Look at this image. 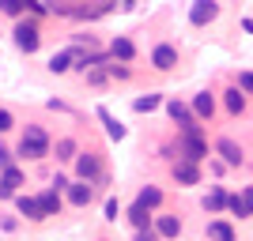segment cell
<instances>
[{
  "label": "cell",
  "mask_w": 253,
  "mask_h": 241,
  "mask_svg": "<svg viewBox=\"0 0 253 241\" xmlns=\"http://www.w3.org/2000/svg\"><path fill=\"white\" fill-rule=\"evenodd\" d=\"M38 42H42V38H38V27H34V23H19V27H15V45H19L23 53H34Z\"/></svg>",
  "instance_id": "cell-3"
},
{
  "label": "cell",
  "mask_w": 253,
  "mask_h": 241,
  "mask_svg": "<svg viewBox=\"0 0 253 241\" xmlns=\"http://www.w3.org/2000/svg\"><path fill=\"white\" fill-rule=\"evenodd\" d=\"M27 8H31V4H23V0H0V11H4V15H23Z\"/></svg>",
  "instance_id": "cell-25"
},
{
  "label": "cell",
  "mask_w": 253,
  "mask_h": 241,
  "mask_svg": "<svg viewBox=\"0 0 253 241\" xmlns=\"http://www.w3.org/2000/svg\"><path fill=\"white\" fill-rule=\"evenodd\" d=\"M106 72H110V75H117V79H125V75H128V68H125V64H106Z\"/></svg>",
  "instance_id": "cell-28"
},
{
  "label": "cell",
  "mask_w": 253,
  "mask_h": 241,
  "mask_svg": "<svg viewBox=\"0 0 253 241\" xmlns=\"http://www.w3.org/2000/svg\"><path fill=\"white\" fill-rule=\"evenodd\" d=\"M151 64H155L159 72H170V68L178 64V49H174V45H155V53H151Z\"/></svg>",
  "instance_id": "cell-7"
},
{
  "label": "cell",
  "mask_w": 253,
  "mask_h": 241,
  "mask_svg": "<svg viewBox=\"0 0 253 241\" xmlns=\"http://www.w3.org/2000/svg\"><path fill=\"white\" fill-rule=\"evenodd\" d=\"M76 173H80V181H87V185H91V181L102 177V166H98L95 155H80V158H76Z\"/></svg>",
  "instance_id": "cell-5"
},
{
  "label": "cell",
  "mask_w": 253,
  "mask_h": 241,
  "mask_svg": "<svg viewBox=\"0 0 253 241\" xmlns=\"http://www.w3.org/2000/svg\"><path fill=\"white\" fill-rule=\"evenodd\" d=\"M38 204H42V215H57V211H61V196L53 189H45L42 196H38Z\"/></svg>",
  "instance_id": "cell-20"
},
{
  "label": "cell",
  "mask_w": 253,
  "mask_h": 241,
  "mask_svg": "<svg viewBox=\"0 0 253 241\" xmlns=\"http://www.w3.org/2000/svg\"><path fill=\"white\" fill-rule=\"evenodd\" d=\"M91 196H95V192H91V185H87V181H76V185H68V200H72L76 207H87V204H91Z\"/></svg>",
  "instance_id": "cell-12"
},
{
  "label": "cell",
  "mask_w": 253,
  "mask_h": 241,
  "mask_svg": "<svg viewBox=\"0 0 253 241\" xmlns=\"http://www.w3.org/2000/svg\"><path fill=\"white\" fill-rule=\"evenodd\" d=\"M68 185H72V181L64 177V173H57V177H53V192H61V189H68Z\"/></svg>",
  "instance_id": "cell-30"
},
{
  "label": "cell",
  "mask_w": 253,
  "mask_h": 241,
  "mask_svg": "<svg viewBox=\"0 0 253 241\" xmlns=\"http://www.w3.org/2000/svg\"><path fill=\"white\" fill-rule=\"evenodd\" d=\"M98 117H102L106 136H110V139H125V125H121V121H117V117L110 113V109H98Z\"/></svg>",
  "instance_id": "cell-14"
},
{
  "label": "cell",
  "mask_w": 253,
  "mask_h": 241,
  "mask_svg": "<svg viewBox=\"0 0 253 241\" xmlns=\"http://www.w3.org/2000/svg\"><path fill=\"white\" fill-rule=\"evenodd\" d=\"M106 219H110V222L117 219V200H106Z\"/></svg>",
  "instance_id": "cell-32"
},
{
  "label": "cell",
  "mask_w": 253,
  "mask_h": 241,
  "mask_svg": "<svg viewBox=\"0 0 253 241\" xmlns=\"http://www.w3.org/2000/svg\"><path fill=\"white\" fill-rule=\"evenodd\" d=\"M215 155L223 158V162H227V166H242V147L234 143V139H215Z\"/></svg>",
  "instance_id": "cell-6"
},
{
  "label": "cell",
  "mask_w": 253,
  "mask_h": 241,
  "mask_svg": "<svg viewBox=\"0 0 253 241\" xmlns=\"http://www.w3.org/2000/svg\"><path fill=\"white\" fill-rule=\"evenodd\" d=\"M128 219H132V226H136V230H151V215H148V207L132 204V207H128Z\"/></svg>",
  "instance_id": "cell-18"
},
{
  "label": "cell",
  "mask_w": 253,
  "mask_h": 241,
  "mask_svg": "<svg viewBox=\"0 0 253 241\" xmlns=\"http://www.w3.org/2000/svg\"><path fill=\"white\" fill-rule=\"evenodd\" d=\"M159 102H163L159 95H144V98H136V102H132V109H136V113H148V109H155Z\"/></svg>",
  "instance_id": "cell-24"
},
{
  "label": "cell",
  "mask_w": 253,
  "mask_h": 241,
  "mask_svg": "<svg viewBox=\"0 0 253 241\" xmlns=\"http://www.w3.org/2000/svg\"><path fill=\"white\" fill-rule=\"evenodd\" d=\"M215 4H208V0H197V4H193V11H189V23L193 27H204V23H211L215 19Z\"/></svg>",
  "instance_id": "cell-10"
},
{
  "label": "cell",
  "mask_w": 253,
  "mask_h": 241,
  "mask_svg": "<svg viewBox=\"0 0 253 241\" xmlns=\"http://www.w3.org/2000/svg\"><path fill=\"white\" fill-rule=\"evenodd\" d=\"M231 211L238 215V219H250V215H253V185L242 189L238 196H231Z\"/></svg>",
  "instance_id": "cell-9"
},
{
  "label": "cell",
  "mask_w": 253,
  "mask_h": 241,
  "mask_svg": "<svg viewBox=\"0 0 253 241\" xmlns=\"http://www.w3.org/2000/svg\"><path fill=\"white\" fill-rule=\"evenodd\" d=\"M174 181H178V185H197V181H201L197 162H185V158H181V162H174Z\"/></svg>",
  "instance_id": "cell-8"
},
{
  "label": "cell",
  "mask_w": 253,
  "mask_h": 241,
  "mask_svg": "<svg viewBox=\"0 0 253 241\" xmlns=\"http://www.w3.org/2000/svg\"><path fill=\"white\" fill-rule=\"evenodd\" d=\"M8 128H11V113H8V109H0V132H8Z\"/></svg>",
  "instance_id": "cell-33"
},
{
  "label": "cell",
  "mask_w": 253,
  "mask_h": 241,
  "mask_svg": "<svg viewBox=\"0 0 253 241\" xmlns=\"http://www.w3.org/2000/svg\"><path fill=\"white\" fill-rule=\"evenodd\" d=\"M15 207H19V215H27V219H45L42 215V204H38V196H15Z\"/></svg>",
  "instance_id": "cell-11"
},
{
  "label": "cell",
  "mask_w": 253,
  "mask_h": 241,
  "mask_svg": "<svg viewBox=\"0 0 253 241\" xmlns=\"http://www.w3.org/2000/svg\"><path fill=\"white\" fill-rule=\"evenodd\" d=\"M208 238L211 241H234V234H231L227 222H208Z\"/></svg>",
  "instance_id": "cell-21"
},
{
  "label": "cell",
  "mask_w": 253,
  "mask_h": 241,
  "mask_svg": "<svg viewBox=\"0 0 253 241\" xmlns=\"http://www.w3.org/2000/svg\"><path fill=\"white\" fill-rule=\"evenodd\" d=\"M4 181H8L11 189H19V185H23V173H19V170H15V166H11L8 173H4Z\"/></svg>",
  "instance_id": "cell-27"
},
{
  "label": "cell",
  "mask_w": 253,
  "mask_h": 241,
  "mask_svg": "<svg viewBox=\"0 0 253 241\" xmlns=\"http://www.w3.org/2000/svg\"><path fill=\"white\" fill-rule=\"evenodd\" d=\"M167 113H170V121H178L181 136H201V125H197L201 117L193 113L185 102H178V98H174V102H167Z\"/></svg>",
  "instance_id": "cell-2"
},
{
  "label": "cell",
  "mask_w": 253,
  "mask_h": 241,
  "mask_svg": "<svg viewBox=\"0 0 253 241\" xmlns=\"http://www.w3.org/2000/svg\"><path fill=\"white\" fill-rule=\"evenodd\" d=\"M159 238V230L151 226V230H136V241H155Z\"/></svg>",
  "instance_id": "cell-31"
},
{
  "label": "cell",
  "mask_w": 253,
  "mask_h": 241,
  "mask_svg": "<svg viewBox=\"0 0 253 241\" xmlns=\"http://www.w3.org/2000/svg\"><path fill=\"white\" fill-rule=\"evenodd\" d=\"M57 158H61V162H68V158H76V143L68 136L64 139H57Z\"/></svg>",
  "instance_id": "cell-23"
},
{
  "label": "cell",
  "mask_w": 253,
  "mask_h": 241,
  "mask_svg": "<svg viewBox=\"0 0 253 241\" xmlns=\"http://www.w3.org/2000/svg\"><path fill=\"white\" fill-rule=\"evenodd\" d=\"M227 109H231V113H242V109H246V95L238 91V87L227 91Z\"/></svg>",
  "instance_id": "cell-22"
},
{
  "label": "cell",
  "mask_w": 253,
  "mask_h": 241,
  "mask_svg": "<svg viewBox=\"0 0 253 241\" xmlns=\"http://www.w3.org/2000/svg\"><path fill=\"white\" fill-rule=\"evenodd\" d=\"M0 170H4V173L11 170V151H8V147H0Z\"/></svg>",
  "instance_id": "cell-29"
},
{
  "label": "cell",
  "mask_w": 253,
  "mask_h": 241,
  "mask_svg": "<svg viewBox=\"0 0 253 241\" xmlns=\"http://www.w3.org/2000/svg\"><path fill=\"white\" fill-rule=\"evenodd\" d=\"M193 113H197V117H211V113H215V102H211L208 91H201V95L193 98Z\"/></svg>",
  "instance_id": "cell-17"
},
{
  "label": "cell",
  "mask_w": 253,
  "mask_h": 241,
  "mask_svg": "<svg viewBox=\"0 0 253 241\" xmlns=\"http://www.w3.org/2000/svg\"><path fill=\"white\" fill-rule=\"evenodd\" d=\"M136 204H140V207H159V204H163V192H159L155 189V185H148V189H144V192H140V196H136Z\"/></svg>",
  "instance_id": "cell-19"
},
{
  "label": "cell",
  "mask_w": 253,
  "mask_h": 241,
  "mask_svg": "<svg viewBox=\"0 0 253 241\" xmlns=\"http://www.w3.org/2000/svg\"><path fill=\"white\" fill-rule=\"evenodd\" d=\"M204 207L208 211H223V207H231V196H227L223 189H211L208 196H204Z\"/></svg>",
  "instance_id": "cell-16"
},
{
  "label": "cell",
  "mask_w": 253,
  "mask_h": 241,
  "mask_svg": "<svg viewBox=\"0 0 253 241\" xmlns=\"http://www.w3.org/2000/svg\"><path fill=\"white\" fill-rule=\"evenodd\" d=\"M178 147H181V155H185V162H201V158L208 155V143H204L201 136H181Z\"/></svg>",
  "instance_id": "cell-4"
},
{
  "label": "cell",
  "mask_w": 253,
  "mask_h": 241,
  "mask_svg": "<svg viewBox=\"0 0 253 241\" xmlns=\"http://www.w3.org/2000/svg\"><path fill=\"white\" fill-rule=\"evenodd\" d=\"M155 230H159V238H178L181 234V219L178 215H159Z\"/></svg>",
  "instance_id": "cell-13"
},
{
  "label": "cell",
  "mask_w": 253,
  "mask_h": 241,
  "mask_svg": "<svg viewBox=\"0 0 253 241\" xmlns=\"http://www.w3.org/2000/svg\"><path fill=\"white\" fill-rule=\"evenodd\" d=\"M110 53H114L117 61H132V57H136V45L128 42V38H114V42H110Z\"/></svg>",
  "instance_id": "cell-15"
},
{
  "label": "cell",
  "mask_w": 253,
  "mask_h": 241,
  "mask_svg": "<svg viewBox=\"0 0 253 241\" xmlns=\"http://www.w3.org/2000/svg\"><path fill=\"white\" fill-rule=\"evenodd\" d=\"M8 196H15V189H11V185H8V181H4V177H0V200H8Z\"/></svg>",
  "instance_id": "cell-34"
},
{
  "label": "cell",
  "mask_w": 253,
  "mask_h": 241,
  "mask_svg": "<svg viewBox=\"0 0 253 241\" xmlns=\"http://www.w3.org/2000/svg\"><path fill=\"white\" fill-rule=\"evenodd\" d=\"M19 155L23 158H45L49 155V136H45L38 125H27V132H23V139H19Z\"/></svg>",
  "instance_id": "cell-1"
},
{
  "label": "cell",
  "mask_w": 253,
  "mask_h": 241,
  "mask_svg": "<svg viewBox=\"0 0 253 241\" xmlns=\"http://www.w3.org/2000/svg\"><path fill=\"white\" fill-rule=\"evenodd\" d=\"M238 91H242V95H253V72H242V75H238Z\"/></svg>",
  "instance_id": "cell-26"
}]
</instances>
